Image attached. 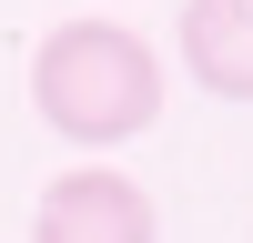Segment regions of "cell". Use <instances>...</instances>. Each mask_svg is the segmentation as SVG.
Segmentation results:
<instances>
[{"label": "cell", "mask_w": 253, "mask_h": 243, "mask_svg": "<svg viewBox=\"0 0 253 243\" xmlns=\"http://www.w3.org/2000/svg\"><path fill=\"white\" fill-rule=\"evenodd\" d=\"M182 71L223 101H253V0H182Z\"/></svg>", "instance_id": "obj_3"}, {"label": "cell", "mask_w": 253, "mask_h": 243, "mask_svg": "<svg viewBox=\"0 0 253 243\" xmlns=\"http://www.w3.org/2000/svg\"><path fill=\"white\" fill-rule=\"evenodd\" d=\"M31 101L61 142L81 152H112V142H142L162 122V51L132 31V20H61L31 51Z\"/></svg>", "instance_id": "obj_1"}, {"label": "cell", "mask_w": 253, "mask_h": 243, "mask_svg": "<svg viewBox=\"0 0 253 243\" xmlns=\"http://www.w3.org/2000/svg\"><path fill=\"white\" fill-rule=\"evenodd\" d=\"M31 243H162V213H152V193L132 172L81 162V172H61L31 202Z\"/></svg>", "instance_id": "obj_2"}]
</instances>
